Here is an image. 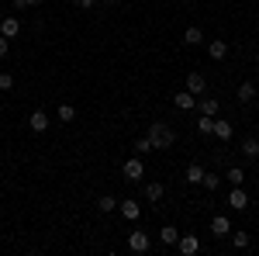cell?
<instances>
[{
  "mask_svg": "<svg viewBox=\"0 0 259 256\" xmlns=\"http://www.w3.org/2000/svg\"><path fill=\"white\" fill-rule=\"evenodd\" d=\"M145 135L152 138V149H169L177 142V132L166 125V121H149V132Z\"/></svg>",
  "mask_w": 259,
  "mask_h": 256,
  "instance_id": "1",
  "label": "cell"
},
{
  "mask_svg": "<svg viewBox=\"0 0 259 256\" xmlns=\"http://www.w3.org/2000/svg\"><path fill=\"white\" fill-rule=\"evenodd\" d=\"M177 253H180V256H194V253H200V239L194 236V232H180V239H177Z\"/></svg>",
  "mask_w": 259,
  "mask_h": 256,
  "instance_id": "2",
  "label": "cell"
},
{
  "mask_svg": "<svg viewBox=\"0 0 259 256\" xmlns=\"http://www.w3.org/2000/svg\"><path fill=\"white\" fill-rule=\"evenodd\" d=\"M128 249H132V253H149V249H152L149 232H139V229H135V232L128 236Z\"/></svg>",
  "mask_w": 259,
  "mask_h": 256,
  "instance_id": "3",
  "label": "cell"
},
{
  "mask_svg": "<svg viewBox=\"0 0 259 256\" xmlns=\"http://www.w3.org/2000/svg\"><path fill=\"white\" fill-rule=\"evenodd\" d=\"M121 173H124V180H132V184H139L142 177H145V166H142V159L139 156H132L124 166H121Z\"/></svg>",
  "mask_w": 259,
  "mask_h": 256,
  "instance_id": "4",
  "label": "cell"
},
{
  "mask_svg": "<svg viewBox=\"0 0 259 256\" xmlns=\"http://www.w3.org/2000/svg\"><path fill=\"white\" fill-rule=\"evenodd\" d=\"M228 208H232V211H245V208H249V194H245V187H232V194H228Z\"/></svg>",
  "mask_w": 259,
  "mask_h": 256,
  "instance_id": "5",
  "label": "cell"
},
{
  "mask_svg": "<svg viewBox=\"0 0 259 256\" xmlns=\"http://www.w3.org/2000/svg\"><path fill=\"white\" fill-rule=\"evenodd\" d=\"M118 211L128 218V222H135V218L142 215V204L135 201V197H128V201H118Z\"/></svg>",
  "mask_w": 259,
  "mask_h": 256,
  "instance_id": "6",
  "label": "cell"
},
{
  "mask_svg": "<svg viewBox=\"0 0 259 256\" xmlns=\"http://www.w3.org/2000/svg\"><path fill=\"white\" fill-rule=\"evenodd\" d=\"M211 232H214L218 239H225L228 232H232V218H228V215H214V218H211Z\"/></svg>",
  "mask_w": 259,
  "mask_h": 256,
  "instance_id": "7",
  "label": "cell"
},
{
  "mask_svg": "<svg viewBox=\"0 0 259 256\" xmlns=\"http://www.w3.org/2000/svg\"><path fill=\"white\" fill-rule=\"evenodd\" d=\"M49 125H52V121H49V115H45V111H31V115H28V128H31V132H45V128H49Z\"/></svg>",
  "mask_w": 259,
  "mask_h": 256,
  "instance_id": "8",
  "label": "cell"
},
{
  "mask_svg": "<svg viewBox=\"0 0 259 256\" xmlns=\"http://www.w3.org/2000/svg\"><path fill=\"white\" fill-rule=\"evenodd\" d=\"M187 90L197 97V94H204L207 90V80H204V73H187Z\"/></svg>",
  "mask_w": 259,
  "mask_h": 256,
  "instance_id": "9",
  "label": "cell"
},
{
  "mask_svg": "<svg viewBox=\"0 0 259 256\" xmlns=\"http://www.w3.org/2000/svg\"><path fill=\"white\" fill-rule=\"evenodd\" d=\"M0 35H4V39H14V35H21V21H18V18H4V21H0Z\"/></svg>",
  "mask_w": 259,
  "mask_h": 256,
  "instance_id": "10",
  "label": "cell"
},
{
  "mask_svg": "<svg viewBox=\"0 0 259 256\" xmlns=\"http://www.w3.org/2000/svg\"><path fill=\"white\" fill-rule=\"evenodd\" d=\"M207 56H211V59H225V56H228V42H225V39H214V42H211V45H207Z\"/></svg>",
  "mask_w": 259,
  "mask_h": 256,
  "instance_id": "11",
  "label": "cell"
},
{
  "mask_svg": "<svg viewBox=\"0 0 259 256\" xmlns=\"http://www.w3.org/2000/svg\"><path fill=\"white\" fill-rule=\"evenodd\" d=\"M214 138H221V142H228V138L235 135V128H232V121H218L214 118V132H211Z\"/></svg>",
  "mask_w": 259,
  "mask_h": 256,
  "instance_id": "12",
  "label": "cell"
},
{
  "mask_svg": "<svg viewBox=\"0 0 259 256\" xmlns=\"http://www.w3.org/2000/svg\"><path fill=\"white\" fill-rule=\"evenodd\" d=\"M235 97H239V104H249V100L256 97V83H239V90H235Z\"/></svg>",
  "mask_w": 259,
  "mask_h": 256,
  "instance_id": "13",
  "label": "cell"
},
{
  "mask_svg": "<svg viewBox=\"0 0 259 256\" xmlns=\"http://www.w3.org/2000/svg\"><path fill=\"white\" fill-rule=\"evenodd\" d=\"M200 42H204V31H200L197 24H190V28L183 31V45H194V49H197Z\"/></svg>",
  "mask_w": 259,
  "mask_h": 256,
  "instance_id": "14",
  "label": "cell"
},
{
  "mask_svg": "<svg viewBox=\"0 0 259 256\" xmlns=\"http://www.w3.org/2000/svg\"><path fill=\"white\" fill-rule=\"evenodd\" d=\"M177 239H180V229H173V225H162L159 229V242L162 246H177Z\"/></svg>",
  "mask_w": 259,
  "mask_h": 256,
  "instance_id": "15",
  "label": "cell"
},
{
  "mask_svg": "<svg viewBox=\"0 0 259 256\" xmlns=\"http://www.w3.org/2000/svg\"><path fill=\"white\" fill-rule=\"evenodd\" d=\"M173 104H177L180 111H194V94H190V90H183V94H173Z\"/></svg>",
  "mask_w": 259,
  "mask_h": 256,
  "instance_id": "16",
  "label": "cell"
},
{
  "mask_svg": "<svg viewBox=\"0 0 259 256\" xmlns=\"http://www.w3.org/2000/svg\"><path fill=\"white\" fill-rule=\"evenodd\" d=\"M225 180H228L232 187H242V184H245V170H242V166H232V170L225 173Z\"/></svg>",
  "mask_w": 259,
  "mask_h": 256,
  "instance_id": "17",
  "label": "cell"
},
{
  "mask_svg": "<svg viewBox=\"0 0 259 256\" xmlns=\"http://www.w3.org/2000/svg\"><path fill=\"white\" fill-rule=\"evenodd\" d=\"M218 111H221L218 97H204V100H200V115H211V118H214Z\"/></svg>",
  "mask_w": 259,
  "mask_h": 256,
  "instance_id": "18",
  "label": "cell"
},
{
  "mask_svg": "<svg viewBox=\"0 0 259 256\" xmlns=\"http://www.w3.org/2000/svg\"><path fill=\"white\" fill-rule=\"evenodd\" d=\"M242 156L259 159V138H245V142H242Z\"/></svg>",
  "mask_w": 259,
  "mask_h": 256,
  "instance_id": "19",
  "label": "cell"
},
{
  "mask_svg": "<svg viewBox=\"0 0 259 256\" xmlns=\"http://www.w3.org/2000/svg\"><path fill=\"white\" fill-rule=\"evenodd\" d=\"M162 194H166L162 184H145V201H162Z\"/></svg>",
  "mask_w": 259,
  "mask_h": 256,
  "instance_id": "20",
  "label": "cell"
},
{
  "mask_svg": "<svg viewBox=\"0 0 259 256\" xmlns=\"http://www.w3.org/2000/svg\"><path fill=\"white\" fill-rule=\"evenodd\" d=\"M114 208H118V201H114V197H111V194L97 197V211H104V215H111V211H114Z\"/></svg>",
  "mask_w": 259,
  "mask_h": 256,
  "instance_id": "21",
  "label": "cell"
},
{
  "mask_svg": "<svg viewBox=\"0 0 259 256\" xmlns=\"http://www.w3.org/2000/svg\"><path fill=\"white\" fill-rule=\"evenodd\" d=\"M197 132L200 135H211V132H214V118H211V115H200L197 118Z\"/></svg>",
  "mask_w": 259,
  "mask_h": 256,
  "instance_id": "22",
  "label": "cell"
},
{
  "mask_svg": "<svg viewBox=\"0 0 259 256\" xmlns=\"http://www.w3.org/2000/svg\"><path fill=\"white\" fill-rule=\"evenodd\" d=\"M187 180H190V184H200V180H204V166H200V163H190V166H187Z\"/></svg>",
  "mask_w": 259,
  "mask_h": 256,
  "instance_id": "23",
  "label": "cell"
},
{
  "mask_svg": "<svg viewBox=\"0 0 259 256\" xmlns=\"http://www.w3.org/2000/svg\"><path fill=\"white\" fill-rule=\"evenodd\" d=\"M228 236H232L235 249H249V232H228Z\"/></svg>",
  "mask_w": 259,
  "mask_h": 256,
  "instance_id": "24",
  "label": "cell"
},
{
  "mask_svg": "<svg viewBox=\"0 0 259 256\" xmlns=\"http://www.w3.org/2000/svg\"><path fill=\"white\" fill-rule=\"evenodd\" d=\"M135 153H139V156H145V153H156V149H152V138L142 135L139 142H135Z\"/></svg>",
  "mask_w": 259,
  "mask_h": 256,
  "instance_id": "25",
  "label": "cell"
},
{
  "mask_svg": "<svg viewBox=\"0 0 259 256\" xmlns=\"http://www.w3.org/2000/svg\"><path fill=\"white\" fill-rule=\"evenodd\" d=\"M200 184H204L207 191H218V187H221V177H218V173H207V170H204V180H200Z\"/></svg>",
  "mask_w": 259,
  "mask_h": 256,
  "instance_id": "26",
  "label": "cell"
},
{
  "mask_svg": "<svg viewBox=\"0 0 259 256\" xmlns=\"http://www.w3.org/2000/svg\"><path fill=\"white\" fill-rule=\"evenodd\" d=\"M76 118V107H73V104H62L59 107V121H73Z\"/></svg>",
  "mask_w": 259,
  "mask_h": 256,
  "instance_id": "27",
  "label": "cell"
},
{
  "mask_svg": "<svg viewBox=\"0 0 259 256\" xmlns=\"http://www.w3.org/2000/svg\"><path fill=\"white\" fill-rule=\"evenodd\" d=\"M14 87V77L11 73H0V90H11Z\"/></svg>",
  "mask_w": 259,
  "mask_h": 256,
  "instance_id": "28",
  "label": "cell"
},
{
  "mask_svg": "<svg viewBox=\"0 0 259 256\" xmlns=\"http://www.w3.org/2000/svg\"><path fill=\"white\" fill-rule=\"evenodd\" d=\"M7 52H11V39H4V35H0V59H4Z\"/></svg>",
  "mask_w": 259,
  "mask_h": 256,
  "instance_id": "29",
  "label": "cell"
},
{
  "mask_svg": "<svg viewBox=\"0 0 259 256\" xmlns=\"http://www.w3.org/2000/svg\"><path fill=\"white\" fill-rule=\"evenodd\" d=\"M73 4H76V7H80V11H90V7H94V4H97V0H73Z\"/></svg>",
  "mask_w": 259,
  "mask_h": 256,
  "instance_id": "30",
  "label": "cell"
},
{
  "mask_svg": "<svg viewBox=\"0 0 259 256\" xmlns=\"http://www.w3.org/2000/svg\"><path fill=\"white\" fill-rule=\"evenodd\" d=\"M14 4V11H28V0H11Z\"/></svg>",
  "mask_w": 259,
  "mask_h": 256,
  "instance_id": "31",
  "label": "cell"
},
{
  "mask_svg": "<svg viewBox=\"0 0 259 256\" xmlns=\"http://www.w3.org/2000/svg\"><path fill=\"white\" fill-rule=\"evenodd\" d=\"M28 7H41V0H28Z\"/></svg>",
  "mask_w": 259,
  "mask_h": 256,
  "instance_id": "32",
  "label": "cell"
},
{
  "mask_svg": "<svg viewBox=\"0 0 259 256\" xmlns=\"http://www.w3.org/2000/svg\"><path fill=\"white\" fill-rule=\"evenodd\" d=\"M100 4H118V0H100Z\"/></svg>",
  "mask_w": 259,
  "mask_h": 256,
  "instance_id": "33",
  "label": "cell"
},
{
  "mask_svg": "<svg viewBox=\"0 0 259 256\" xmlns=\"http://www.w3.org/2000/svg\"><path fill=\"white\" fill-rule=\"evenodd\" d=\"M256 66H259V52H256Z\"/></svg>",
  "mask_w": 259,
  "mask_h": 256,
  "instance_id": "34",
  "label": "cell"
}]
</instances>
